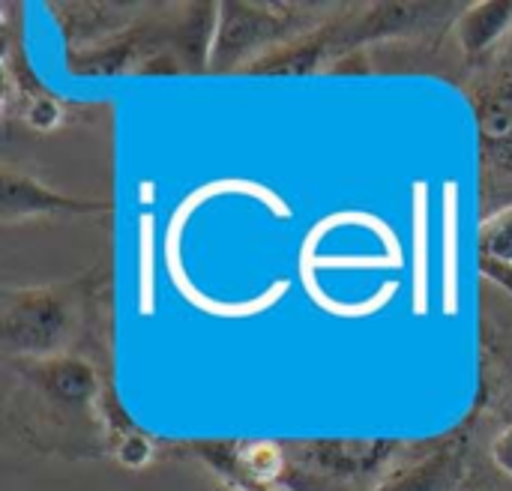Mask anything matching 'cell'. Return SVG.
Wrapping results in <instances>:
<instances>
[{"mask_svg": "<svg viewBox=\"0 0 512 491\" xmlns=\"http://www.w3.org/2000/svg\"><path fill=\"white\" fill-rule=\"evenodd\" d=\"M339 3H219V30L213 42L210 72H243L267 51L321 27Z\"/></svg>", "mask_w": 512, "mask_h": 491, "instance_id": "obj_1", "label": "cell"}, {"mask_svg": "<svg viewBox=\"0 0 512 491\" xmlns=\"http://www.w3.org/2000/svg\"><path fill=\"white\" fill-rule=\"evenodd\" d=\"M81 309L78 285H6L0 291V345L9 360L66 354Z\"/></svg>", "mask_w": 512, "mask_h": 491, "instance_id": "obj_2", "label": "cell"}, {"mask_svg": "<svg viewBox=\"0 0 512 491\" xmlns=\"http://www.w3.org/2000/svg\"><path fill=\"white\" fill-rule=\"evenodd\" d=\"M408 444L399 438H309L285 444L291 468L282 489H291L297 480L312 483H342L372 489L396 468Z\"/></svg>", "mask_w": 512, "mask_h": 491, "instance_id": "obj_3", "label": "cell"}, {"mask_svg": "<svg viewBox=\"0 0 512 491\" xmlns=\"http://www.w3.org/2000/svg\"><path fill=\"white\" fill-rule=\"evenodd\" d=\"M465 6L447 0H411V3H339L324 21L333 45V60L345 51L369 48L372 42L420 36L453 24ZM330 60V63H333Z\"/></svg>", "mask_w": 512, "mask_h": 491, "instance_id": "obj_4", "label": "cell"}, {"mask_svg": "<svg viewBox=\"0 0 512 491\" xmlns=\"http://www.w3.org/2000/svg\"><path fill=\"white\" fill-rule=\"evenodd\" d=\"M12 363H15L18 378L30 384L51 411L87 417L90 423L102 429L99 402H102L105 384L93 363L72 357V354H60L48 360H12Z\"/></svg>", "mask_w": 512, "mask_h": 491, "instance_id": "obj_5", "label": "cell"}, {"mask_svg": "<svg viewBox=\"0 0 512 491\" xmlns=\"http://www.w3.org/2000/svg\"><path fill=\"white\" fill-rule=\"evenodd\" d=\"M99 213H111V201H90V198L60 192L15 165H3L0 171V222L3 225H18L30 219H54V216H99Z\"/></svg>", "mask_w": 512, "mask_h": 491, "instance_id": "obj_6", "label": "cell"}, {"mask_svg": "<svg viewBox=\"0 0 512 491\" xmlns=\"http://www.w3.org/2000/svg\"><path fill=\"white\" fill-rule=\"evenodd\" d=\"M69 48H87L129 30L147 6L138 3H48L45 6Z\"/></svg>", "mask_w": 512, "mask_h": 491, "instance_id": "obj_7", "label": "cell"}, {"mask_svg": "<svg viewBox=\"0 0 512 491\" xmlns=\"http://www.w3.org/2000/svg\"><path fill=\"white\" fill-rule=\"evenodd\" d=\"M219 30V3H180L168 6V48L177 54L183 72H210L213 42Z\"/></svg>", "mask_w": 512, "mask_h": 491, "instance_id": "obj_8", "label": "cell"}, {"mask_svg": "<svg viewBox=\"0 0 512 491\" xmlns=\"http://www.w3.org/2000/svg\"><path fill=\"white\" fill-rule=\"evenodd\" d=\"M465 474V444L450 438L411 465L393 468L372 491H453Z\"/></svg>", "mask_w": 512, "mask_h": 491, "instance_id": "obj_9", "label": "cell"}, {"mask_svg": "<svg viewBox=\"0 0 512 491\" xmlns=\"http://www.w3.org/2000/svg\"><path fill=\"white\" fill-rule=\"evenodd\" d=\"M99 423H102L105 447H108V453L114 456L117 465H123L129 471H141V468L153 465L156 441L144 429H138L132 423L123 402L117 399V393L108 384H105V393H102V402H99Z\"/></svg>", "mask_w": 512, "mask_h": 491, "instance_id": "obj_10", "label": "cell"}, {"mask_svg": "<svg viewBox=\"0 0 512 491\" xmlns=\"http://www.w3.org/2000/svg\"><path fill=\"white\" fill-rule=\"evenodd\" d=\"M468 63H480L512 30V0L468 3L450 24Z\"/></svg>", "mask_w": 512, "mask_h": 491, "instance_id": "obj_11", "label": "cell"}, {"mask_svg": "<svg viewBox=\"0 0 512 491\" xmlns=\"http://www.w3.org/2000/svg\"><path fill=\"white\" fill-rule=\"evenodd\" d=\"M288 450L279 441H240L234 491L282 489L288 480Z\"/></svg>", "mask_w": 512, "mask_h": 491, "instance_id": "obj_12", "label": "cell"}, {"mask_svg": "<svg viewBox=\"0 0 512 491\" xmlns=\"http://www.w3.org/2000/svg\"><path fill=\"white\" fill-rule=\"evenodd\" d=\"M477 135L489 153H512V81L480 99Z\"/></svg>", "mask_w": 512, "mask_h": 491, "instance_id": "obj_13", "label": "cell"}, {"mask_svg": "<svg viewBox=\"0 0 512 491\" xmlns=\"http://www.w3.org/2000/svg\"><path fill=\"white\" fill-rule=\"evenodd\" d=\"M18 114H21L24 126H30L33 132H54V129H60L66 123L69 105L60 96H54V93L39 87L36 93L21 99Z\"/></svg>", "mask_w": 512, "mask_h": 491, "instance_id": "obj_14", "label": "cell"}, {"mask_svg": "<svg viewBox=\"0 0 512 491\" xmlns=\"http://www.w3.org/2000/svg\"><path fill=\"white\" fill-rule=\"evenodd\" d=\"M477 246H480V258L512 267V207H504L483 219Z\"/></svg>", "mask_w": 512, "mask_h": 491, "instance_id": "obj_15", "label": "cell"}, {"mask_svg": "<svg viewBox=\"0 0 512 491\" xmlns=\"http://www.w3.org/2000/svg\"><path fill=\"white\" fill-rule=\"evenodd\" d=\"M492 462H495V468H498L504 477H510L512 480V426L501 429V432L495 435V441H492Z\"/></svg>", "mask_w": 512, "mask_h": 491, "instance_id": "obj_16", "label": "cell"}, {"mask_svg": "<svg viewBox=\"0 0 512 491\" xmlns=\"http://www.w3.org/2000/svg\"><path fill=\"white\" fill-rule=\"evenodd\" d=\"M261 491H288V489H261Z\"/></svg>", "mask_w": 512, "mask_h": 491, "instance_id": "obj_17", "label": "cell"}]
</instances>
